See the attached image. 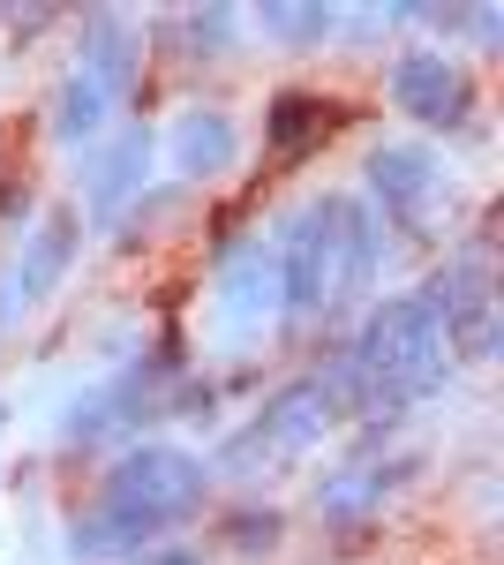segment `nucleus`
Instances as JSON below:
<instances>
[{"mask_svg": "<svg viewBox=\"0 0 504 565\" xmlns=\"http://www.w3.org/2000/svg\"><path fill=\"white\" fill-rule=\"evenodd\" d=\"M242 31H256L271 53H324L339 39V8H324V0H264V8H242Z\"/></svg>", "mask_w": 504, "mask_h": 565, "instance_id": "16", "label": "nucleus"}, {"mask_svg": "<svg viewBox=\"0 0 504 565\" xmlns=\"http://www.w3.org/2000/svg\"><path fill=\"white\" fill-rule=\"evenodd\" d=\"M45 129H53V143H68V151H90L98 136L114 129V98L90 84L84 68H68L53 84V98H45Z\"/></svg>", "mask_w": 504, "mask_h": 565, "instance_id": "17", "label": "nucleus"}, {"mask_svg": "<svg viewBox=\"0 0 504 565\" xmlns=\"http://www.w3.org/2000/svg\"><path fill=\"white\" fill-rule=\"evenodd\" d=\"M332 226H339V302H377V271L392 257V234L377 226V212L362 204V189H332Z\"/></svg>", "mask_w": 504, "mask_h": 565, "instance_id": "13", "label": "nucleus"}, {"mask_svg": "<svg viewBox=\"0 0 504 565\" xmlns=\"http://www.w3.org/2000/svg\"><path fill=\"white\" fill-rule=\"evenodd\" d=\"M98 498H128V505H159L189 527L218 498V476L196 445H173V437H128L121 452L106 460L98 476Z\"/></svg>", "mask_w": 504, "mask_h": 565, "instance_id": "2", "label": "nucleus"}, {"mask_svg": "<svg viewBox=\"0 0 504 565\" xmlns=\"http://www.w3.org/2000/svg\"><path fill=\"white\" fill-rule=\"evenodd\" d=\"M384 98L415 129H444V136L474 129V114H482V84L467 76V61L452 45H399L384 61Z\"/></svg>", "mask_w": 504, "mask_h": 565, "instance_id": "5", "label": "nucleus"}, {"mask_svg": "<svg viewBox=\"0 0 504 565\" xmlns=\"http://www.w3.org/2000/svg\"><path fill=\"white\" fill-rule=\"evenodd\" d=\"M181 521L159 513V505H128V498H90L84 513H68V558L76 565H136L143 551L173 543Z\"/></svg>", "mask_w": 504, "mask_h": 565, "instance_id": "9", "label": "nucleus"}, {"mask_svg": "<svg viewBox=\"0 0 504 565\" xmlns=\"http://www.w3.org/2000/svg\"><path fill=\"white\" fill-rule=\"evenodd\" d=\"M332 430H346V423H339L332 392L317 385L309 370L279 377V385L256 399V415H249V437L264 445V460H271V468H294V460H309V452H317Z\"/></svg>", "mask_w": 504, "mask_h": 565, "instance_id": "7", "label": "nucleus"}, {"mask_svg": "<svg viewBox=\"0 0 504 565\" xmlns=\"http://www.w3.org/2000/svg\"><path fill=\"white\" fill-rule=\"evenodd\" d=\"M31 218H39V181L23 174V167H0V226L23 234Z\"/></svg>", "mask_w": 504, "mask_h": 565, "instance_id": "22", "label": "nucleus"}, {"mask_svg": "<svg viewBox=\"0 0 504 565\" xmlns=\"http://www.w3.org/2000/svg\"><path fill=\"white\" fill-rule=\"evenodd\" d=\"M76 68L106 90L114 106H128L143 90V23L128 8H84L76 15Z\"/></svg>", "mask_w": 504, "mask_h": 565, "instance_id": "12", "label": "nucleus"}, {"mask_svg": "<svg viewBox=\"0 0 504 565\" xmlns=\"http://www.w3.org/2000/svg\"><path fill=\"white\" fill-rule=\"evenodd\" d=\"M452 39H467L474 53H504V8H460V23H452Z\"/></svg>", "mask_w": 504, "mask_h": 565, "instance_id": "23", "label": "nucleus"}, {"mask_svg": "<svg viewBox=\"0 0 504 565\" xmlns=\"http://www.w3.org/2000/svg\"><path fill=\"white\" fill-rule=\"evenodd\" d=\"M287 505H271V498H234V505H218L211 513V535H218V551H234V558H279L287 551Z\"/></svg>", "mask_w": 504, "mask_h": 565, "instance_id": "18", "label": "nucleus"}, {"mask_svg": "<svg viewBox=\"0 0 504 565\" xmlns=\"http://www.w3.org/2000/svg\"><path fill=\"white\" fill-rule=\"evenodd\" d=\"M392 31V15H384L377 0H362V8H339V53H377V39Z\"/></svg>", "mask_w": 504, "mask_h": 565, "instance_id": "21", "label": "nucleus"}, {"mask_svg": "<svg viewBox=\"0 0 504 565\" xmlns=\"http://www.w3.org/2000/svg\"><path fill=\"white\" fill-rule=\"evenodd\" d=\"M497 348H504V317H497V302L444 317V362H452V370H482V362H497Z\"/></svg>", "mask_w": 504, "mask_h": 565, "instance_id": "19", "label": "nucleus"}, {"mask_svg": "<svg viewBox=\"0 0 504 565\" xmlns=\"http://www.w3.org/2000/svg\"><path fill=\"white\" fill-rule=\"evenodd\" d=\"M159 159H167V174L181 189H204V181L234 174V159H242V121H234V106H218V98H196V106H181L159 136Z\"/></svg>", "mask_w": 504, "mask_h": 565, "instance_id": "10", "label": "nucleus"}, {"mask_svg": "<svg viewBox=\"0 0 504 565\" xmlns=\"http://www.w3.org/2000/svg\"><path fill=\"white\" fill-rule=\"evenodd\" d=\"M271 317H279V264H271V242H264V234H242V242L218 249V271H211V324L242 348Z\"/></svg>", "mask_w": 504, "mask_h": 565, "instance_id": "8", "label": "nucleus"}, {"mask_svg": "<svg viewBox=\"0 0 504 565\" xmlns=\"http://www.w3.org/2000/svg\"><path fill=\"white\" fill-rule=\"evenodd\" d=\"M271 264H279V317H287V324H317V317H332V302H339L332 189L279 218V234H271Z\"/></svg>", "mask_w": 504, "mask_h": 565, "instance_id": "4", "label": "nucleus"}, {"mask_svg": "<svg viewBox=\"0 0 504 565\" xmlns=\"http://www.w3.org/2000/svg\"><path fill=\"white\" fill-rule=\"evenodd\" d=\"M53 23H68V15H61V8H8V23H0V31L15 39V53H23V39H45Z\"/></svg>", "mask_w": 504, "mask_h": 565, "instance_id": "24", "label": "nucleus"}, {"mask_svg": "<svg viewBox=\"0 0 504 565\" xmlns=\"http://www.w3.org/2000/svg\"><path fill=\"white\" fill-rule=\"evenodd\" d=\"M151 167H159V129L151 121H121V129H106L98 143L84 151V167H76V212L84 226H114V218L151 189Z\"/></svg>", "mask_w": 504, "mask_h": 565, "instance_id": "6", "label": "nucleus"}, {"mask_svg": "<svg viewBox=\"0 0 504 565\" xmlns=\"http://www.w3.org/2000/svg\"><path fill=\"white\" fill-rule=\"evenodd\" d=\"M61 445H68V452H98V445H121V430H114V415H106V392H98V385L68 399V415H61Z\"/></svg>", "mask_w": 504, "mask_h": 565, "instance_id": "20", "label": "nucleus"}, {"mask_svg": "<svg viewBox=\"0 0 504 565\" xmlns=\"http://www.w3.org/2000/svg\"><path fill=\"white\" fill-rule=\"evenodd\" d=\"M421 482V452H369V460H339L324 476L309 482V521L324 527V543L339 551H354V543H369L384 521V505Z\"/></svg>", "mask_w": 504, "mask_h": 565, "instance_id": "3", "label": "nucleus"}, {"mask_svg": "<svg viewBox=\"0 0 504 565\" xmlns=\"http://www.w3.org/2000/svg\"><path fill=\"white\" fill-rule=\"evenodd\" d=\"M0 430H8V399H0Z\"/></svg>", "mask_w": 504, "mask_h": 565, "instance_id": "26", "label": "nucleus"}, {"mask_svg": "<svg viewBox=\"0 0 504 565\" xmlns=\"http://www.w3.org/2000/svg\"><path fill=\"white\" fill-rule=\"evenodd\" d=\"M339 121H346L339 98H324V90H309V84H287V90L264 98V151H271V159H301V151H317Z\"/></svg>", "mask_w": 504, "mask_h": 565, "instance_id": "14", "label": "nucleus"}, {"mask_svg": "<svg viewBox=\"0 0 504 565\" xmlns=\"http://www.w3.org/2000/svg\"><path fill=\"white\" fill-rule=\"evenodd\" d=\"M84 212L76 204H53V212H39L31 226H23V249H15V264H8V287H15V302L39 309L61 295V279L76 271V257H84Z\"/></svg>", "mask_w": 504, "mask_h": 565, "instance_id": "11", "label": "nucleus"}, {"mask_svg": "<svg viewBox=\"0 0 504 565\" xmlns=\"http://www.w3.org/2000/svg\"><path fill=\"white\" fill-rule=\"evenodd\" d=\"M151 31H159V39H181L173 53H181L189 68H218V61L242 53V8H226V0H204V8H159Z\"/></svg>", "mask_w": 504, "mask_h": 565, "instance_id": "15", "label": "nucleus"}, {"mask_svg": "<svg viewBox=\"0 0 504 565\" xmlns=\"http://www.w3.org/2000/svg\"><path fill=\"white\" fill-rule=\"evenodd\" d=\"M136 565H211V558L196 551V543H181V535H173V543H159V551H143Z\"/></svg>", "mask_w": 504, "mask_h": 565, "instance_id": "25", "label": "nucleus"}, {"mask_svg": "<svg viewBox=\"0 0 504 565\" xmlns=\"http://www.w3.org/2000/svg\"><path fill=\"white\" fill-rule=\"evenodd\" d=\"M362 204L377 212V226H392V249L399 242H437L444 234V204H452V174L429 143H377L362 159Z\"/></svg>", "mask_w": 504, "mask_h": 565, "instance_id": "1", "label": "nucleus"}]
</instances>
